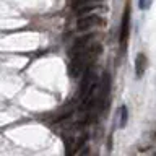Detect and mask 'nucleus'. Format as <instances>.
Listing matches in <instances>:
<instances>
[{"label": "nucleus", "mask_w": 156, "mask_h": 156, "mask_svg": "<svg viewBox=\"0 0 156 156\" xmlns=\"http://www.w3.org/2000/svg\"><path fill=\"white\" fill-rule=\"evenodd\" d=\"M99 26H106V20L99 16L96 13H90V15H81L76 20V29L78 31H88L93 28H99Z\"/></svg>", "instance_id": "f257e3e1"}, {"label": "nucleus", "mask_w": 156, "mask_h": 156, "mask_svg": "<svg viewBox=\"0 0 156 156\" xmlns=\"http://www.w3.org/2000/svg\"><path fill=\"white\" fill-rule=\"evenodd\" d=\"M130 34V12L129 8L124 12V16H122V23H120V34H119V42L122 49H125L127 46V39H129Z\"/></svg>", "instance_id": "f03ea898"}, {"label": "nucleus", "mask_w": 156, "mask_h": 156, "mask_svg": "<svg viewBox=\"0 0 156 156\" xmlns=\"http://www.w3.org/2000/svg\"><path fill=\"white\" fill-rule=\"evenodd\" d=\"M146 65H148V58H146V55L143 52H140L135 57V75H136V78H141L145 75Z\"/></svg>", "instance_id": "7ed1b4c3"}, {"label": "nucleus", "mask_w": 156, "mask_h": 156, "mask_svg": "<svg viewBox=\"0 0 156 156\" xmlns=\"http://www.w3.org/2000/svg\"><path fill=\"white\" fill-rule=\"evenodd\" d=\"M101 8H102V5L99 2H91V3H85V5H81V7L75 8V12H76L78 16H81V15L94 13V12H98V10H101Z\"/></svg>", "instance_id": "20e7f679"}, {"label": "nucleus", "mask_w": 156, "mask_h": 156, "mask_svg": "<svg viewBox=\"0 0 156 156\" xmlns=\"http://www.w3.org/2000/svg\"><path fill=\"white\" fill-rule=\"evenodd\" d=\"M109 90H111V76L109 73H104L102 75V80H101V86L98 88V94H99V99H104V98L109 94Z\"/></svg>", "instance_id": "39448f33"}, {"label": "nucleus", "mask_w": 156, "mask_h": 156, "mask_svg": "<svg viewBox=\"0 0 156 156\" xmlns=\"http://www.w3.org/2000/svg\"><path fill=\"white\" fill-rule=\"evenodd\" d=\"M129 120V109L127 106H120L119 107V129H124Z\"/></svg>", "instance_id": "423d86ee"}, {"label": "nucleus", "mask_w": 156, "mask_h": 156, "mask_svg": "<svg viewBox=\"0 0 156 156\" xmlns=\"http://www.w3.org/2000/svg\"><path fill=\"white\" fill-rule=\"evenodd\" d=\"M91 2H101V0H73V8H78L85 3H91Z\"/></svg>", "instance_id": "0eeeda50"}, {"label": "nucleus", "mask_w": 156, "mask_h": 156, "mask_svg": "<svg viewBox=\"0 0 156 156\" xmlns=\"http://www.w3.org/2000/svg\"><path fill=\"white\" fill-rule=\"evenodd\" d=\"M151 2H153V0H138L140 10H148L151 7Z\"/></svg>", "instance_id": "6e6552de"}, {"label": "nucleus", "mask_w": 156, "mask_h": 156, "mask_svg": "<svg viewBox=\"0 0 156 156\" xmlns=\"http://www.w3.org/2000/svg\"><path fill=\"white\" fill-rule=\"evenodd\" d=\"M80 156H90V151H88V148H85V150H83Z\"/></svg>", "instance_id": "1a4fd4ad"}]
</instances>
